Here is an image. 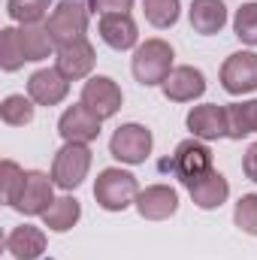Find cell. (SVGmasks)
I'll return each instance as SVG.
<instances>
[{"mask_svg": "<svg viewBox=\"0 0 257 260\" xmlns=\"http://www.w3.org/2000/svg\"><path fill=\"white\" fill-rule=\"evenodd\" d=\"M173 46L164 40H145L136 52H133V76L139 85H164V79L173 73Z\"/></svg>", "mask_w": 257, "mask_h": 260, "instance_id": "cell-1", "label": "cell"}, {"mask_svg": "<svg viewBox=\"0 0 257 260\" xmlns=\"http://www.w3.org/2000/svg\"><path fill=\"white\" fill-rule=\"evenodd\" d=\"M136 197H139L136 176H130V173L118 170V167L103 170L97 176V182H94V200L106 212H124L130 203H136Z\"/></svg>", "mask_w": 257, "mask_h": 260, "instance_id": "cell-2", "label": "cell"}, {"mask_svg": "<svg viewBox=\"0 0 257 260\" xmlns=\"http://www.w3.org/2000/svg\"><path fill=\"white\" fill-rule=\"evenodd\" d=\"M88 170H91V148L85 142H64V148L55 154L52 164V182L64 191H73L82 185Z\"/></svg>", "mask_w": 257, "mask_h": 260, "instance_id": "cell-3", "label": "cell"}, {"mask_svg": "<svg viewBox=\"0 0 257 260\" xmlns=\"http://www.w3.org/2000/svg\"><path fill=\"white\" fill-rule=\"evenodd\" d=\"M85 27H88V12H85L82 3H76V0H61V3L55 6V12L49 15V24H46L49 37H52V43H55L58 49L67 46V43L82 40V37H85Z\"/></svg>", "mask_w": 257, "mask_h": 260, "instance_id": "cell-4", "label": "cell"}, {"mask_svg": "<svg viewBox=\"0 0 257 260\" xmlns=\"http://www.w3.org/2000/svg\"><path fill=\"white\" fill-rule=\"evenodd\" d=\"M173 170L182 179V185L191 188V185H197L200 179H206L215 170L212 167V151L200 139H185V142H179V148L173 154Z\"/></svg>", "mask_w": 257, "mask_h": 260, "instance_id": "cell-5", "label": "cell"}, {"mask_svg": "<svg viewBox=\"0 0 257 260\" xmlns=\"http://www.w3.org/2000/svg\"><path fill=\"white\" fill-rule=\"evenodd\" d=\"M109 151L121 164H145L151 154V130L142 124H121L109 139Z\"/></svg>", "mask_w": 257, "mask_h": 260, "instance_id": "cell-6", "label": "cell"}, {"mask_svg": "<svg viewBox=\"0 0 257 260\" xmlns=\"http://www.w3.org/2000/svg\"><path fill=\"white\" fill-rule=\"evenodd\" d=\"M52 185H55V182H52L46 173L27 170V173H24V182H21V191L15 197V203H12V209L21 212V215H43V212L55 203Z\"/></svg>", "mask_w": 257, "mask_h": 260, "instance_id": "cell-7", "label": "cell"}, {"mask_svg": "<svg viewBox=\"0 0 257 260\" xmlns=\"http://www.w3.org/2000/svg\"><path fill=\"white\" fill-rule=\"evenodd\" d=\"M121 88L109 79V76H94L85 82L82 88V106H88L100 121L112 118L118 109H121Z\"/></svg>", "mask_w": 257, "mask_h": 260, "instance_id": "cell-8", "label": "cell"}, {"mask_svg": "<svg viewBox=\"0 0 257 260\" xmlns=\"http://www.w3.org/2000/svg\"><path fill=\"white\" fill-rule=\"evenodd\" d=\"M221 85L227 94H251L257 91V55L236 52L221 67Z\"/></svg>", "mask_w": 257, "mask_h": 260, "instance_id": "cell-9", "label": "cell"}, {"mask_svg": "<svg viewBox=\"0 0 257 260\" xmlns=\"http://www.w3.org/2000/svg\"><path fill=\"white\" fill-rule=\"evenodd\" d=\"M58 133L64 136V142H94L100 136V118L88 109V106H70L61 121H58Z\"/></svg>", "mask_w": 257, "mask_h": 260, "instance_id": "cell-10", "label": "cell"}, {"mask_svg": "<svg viewBox=\"0 0 257 260\" xmlns=\"http://www.w3.org/2000/svg\"><path fill=\"white\" fill-rule=\"evenodd\" d=\"M55 61H58V67H55V70H58L64 79H70V82H73V79H85V76L94 70V61H97V58H94V46L82 37V40H76V43H67V46H61Z\"/></svg>", "mask_w": 257, "mask_h": 260, "instance_id": "cell-11", "label": "cell"}, {"mask_svg": "<svg viewBox=\"0 0 257 260\" xmlns=\"http://www.w3.org/2000/svg\"><path fill=\"white\" fill-rule=\"evenodd\" d=\"M160 88H164L167 100H173V103H188V100L203 97L206 79H203V73H200L197 67H173V73L164 79Z\"/></svg>", "mask_w": 257, "mask_h": 260, "instance_id": "cell-12", "label": "cell"}, {"mask_svg": "<svg viewBox=\"0 0 257 260\" xmlns=\"http://www.w3.org/2000/svg\"><path fill=\"white\" fill-rule=\"evenodd\" d=\"M188 130L194 139H221L227 136V106L203 103L188 112Z\"/></svg>", "mask_w": 257, "mask_h": 260, "instance_id": "cell-13", "label": "cell"}, {"mask_svg": "<svg viewBox=\"0 0 257 260\" xmlns=\"http://www.w3.org/2000/svg\"><path fill=\"white\" fill-rule=\"evenodd\" d=\"M136 209L148 221H164V218L176 215L179 194L170 185H148L145 191H139V197H136Z\"/></svg>", "mask_w": 257, "mask_h": 260, "instance_id": "cell-14", "label": "cell"}, {"mask_svg": "<svg viewBox=\"0 0 257 260\" xmlns=\"http://www.w3.org/2000/svg\"><path fill=\"white\" fill-rule=\"evenodd\" d=\"M70 91V79H64L58 70H37L27 82V94L40 106H58Z\"/></svg>", "mask_w": 257, "mask_h": 260, "instance_id": "cell-15", "label": "cell"}, {"mask_svg": "<svg viewBox=\"0 0 257 260\" xmlns=\"http://www.w3.org/2000/svg\"><path fill=\"white\" fill-rule=\"evenodd\" d=\"M100 37L109 49L115 52H127L136 46L139 34H136V21L130 18V12H109L100 18Z\"/></svg>", "mask_w": 257, "mask_h": 260, "instance_id": "cell-16", "label": "cell"}, {"mask_svg": "<svg viewBox=\"0 0 257 260\" xmlns=\"http://www.w3.org/2000/svg\"><path fill=\"white\" fill-rule=\"evenodd\" d=\"M6 251L18 260H37L46 251V233H43L40 227L21 224V227H15V230L6 236Z\"/></svg>", "mask_w": 257, "mask_h": 260, "instance_id": "cell-17", "label": "cell"}, {"mask_svg": "<svg viewBox=\"0 0 257 260\" xmlns=\"http://www.w3.org/2000/svg\"><path fill=\"white\" fill-rule=\"evenodd\" d=\"M227 24V6L224 0H194L191 3V27L203 37L218 34Z\"/></svg>", "mask_w": 257, "mask_h": 260, "instance_id": "cell-18", "label": "cell"}, {"mask_svg": "<svg viewBox=\"0 0 257 260\" xmlns=\"http://www.w3.org/2000/svg\"><path fill=\"white\" fill-rule=\"evenodd\" d=\"M188 191H191V200L200 209H218V206L227 200V194H230V185H227V179H224L218 170H212L206 179H200V182L191 185Z\"/></svg>", "mask_w": 257, "mask_h": 260, "instance_id": "cell-19", "label": "cell"}, {"mask_svg": "<svg viewBox=\"0 0 257 260\" xmlns=\"http://www.w3.org/2000/svg\"><path fill=\"white\" fill-rule=\"evenodd\" d=\"M248 133H257V100L230 103L227 106V136L242 139Z\"/></svg>", "mask_w": 257, "mask_h": 260, "instance_id": "cell-20", "label": "cell"}, {"mask_svg": "<svg viewBox=\"0 0 257 260\" xmlns=\"http://www.w3.org/2000/svg\"><path fill=\"white\" fill-rule=\"evenodd\" d=\"M79 215H82L79 200H73V197H58V200L43 212V224H46L49 230H55V233H67V230L79 221Z\"/></svg>", "mask_w": 257, "mask_h": 260, "instance_id": "cell-21", "label": "cell"}, {"mask_svg": "<svg viewBox=\"0 0 257 260\" xmlns=\"http://www.w3.org/2000/svg\"><path fill=\"white\" fill-rule=\"evenodd\" d=\"M18 37H21V46H24L27 61H46L52 55V46L55 43H52V37H49L46 27H40V24H21Z\"/></svg>", "mask_w": 257, "mask_h": 260, "instance_id": "cell-22", "label": "cell"}, {"mask_svg": "<svg viewBox=\"0 0 257 260\" xmlns=\"http://www.w3.org/2000/svg\"><path fill=\"white\" fill-rule=\"evenodd\" d=\"M27 61V55H24V46H21V37H18V30L15 27H3L0 30V67L6 70V73H12V70H18V67Z\"/></svg>", "mask_w": 257, "mask_h": 260, "instance_id": "cell-23", "label": "cell"}, {"mask_svg": "<svg viewBox=\"0 0 257 260\" xmlns=\"http://www.w3.org/2000/svg\"><path fill=\"white\" fill-rule=\"evenodd\" d=\"M0 118L9 124V127H24L34 121V106L24 94H9L3 103H0Z\"/></svg>", "mask_w": 257, "mask_h": 260, "instance_id": "cell-24", "label": "cell"}, {"mask_svg": "<svg viewBox=\"0 0 257 260\" xmlns=\"http://www.w3.org/2000/svg\"><path fill=\"white\" fill-rule=\"evenodd\" d=\"M145 21L154 27H173L179 21V0H142Z\"/></svg>", "mask_w": 257, "mask_h": 260, "instance_id": "cell-25", "label": "cell"}, {"mask_svg": "<svg viewBox=\"0 0 257 260\" xmlns=\"http://www.w3.org/2000/svg\"><path fill=\"white\" fill-rule=\"evenodd\" d=\"M49 3L52 0H9L6 12L18 24H40L46 18V12H49Z\"/></svg>", "mask_w": 257, "mask_h": 260, "instance_id": "cell-26", "label": "cell"}, {"mask_svg": "<svg viewBox=\"0 0 257 260\" xmlns=\"http://www.w3.org/2000/svg\"><path fill=\"white\" fill-rule=\"evenodd\" d=\"M233 30L242 43L257 46V3H245L242 9H236V18H233Z\"/></svg>", "mask_w": 257, "mask_h": 260, "instance_id": "cell-27", "label": "cell"}, {"mask_svg": "<svg viewBox=\"0 0 257 260\" xmlns=\"http://www.w3.org/2000/svg\"><path fill=\"white\" fill-rule=\"evenodd\" d=\"M21 182H24V170L18 164H12V160H3L0 164V188H3V200L9 206L15 203V197L21 191Z\"/></svg>", "mask_w": 257, "mask_h": 260, "instance_id": "cell-28", "label": "cell"}, {"mask_svg": "<svg viewBox=\"0 0 257 260\" xmlns=\"http://www.w3.org/2000/svg\"><path fill=\"white\" fill-rule=\"evenodd\" d=\"M233 221L242 233L257 236V194H245L236 203V212H233Z\"/></svg>", "mask_w": 257, "mask_h": 260, "instance_id": "cell-29", "label": "cell"}, {"mask_svg": "<svg viewBox=\"0 0 257 260\" xmlns=\"http://www.w3.org/2000/svg\"><path fill=\"white\" fill-rule=\"evenodd\" d=\"M88 3H91L94 12H103V15H109V12H127L130 6H133V0H88Z\"/></svg>", "mask_w": 257, "mask_h": 260, "instance_id": "cell-30", "label": "cell"}, {"mask_svg": "<svg viewBox=\"0 0 257 260\" xmlns=\"http://www.w3.org/2000/svg\"><path fill=\"white\" fill-rule=\"evenodd\" d=\"M242 170H245V176L257 182V142L248 145V151H245V157H242Z\"/></svg>", "mask_w": 257, "mask_h": 260, "instance_id": "cell-31", "label": "cell"}]
</instances>
